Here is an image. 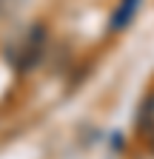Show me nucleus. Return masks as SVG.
Wrapping results in <instances>:
<instances>
[{
	"instance_id": "f257e3e1",
	"label": "nucleus",
	"mask_w": 154,
	"mask_h": 159,
	"mask_svg": "<svg viewBox=\"0 0 154 159\" xmlns=\"http://www.w3.org/2000/svg\"><path fill=\"white\" fill-rule=\"evenodd\" d=\"M43 46H46V31H43L40 26H34V29L26 34L23 46H20V60H17V68H20V71H29L37 60H40Z\"/></svg>"
},
{
	"instance_id": "f03ea898",
	"label": "nucleus",
	"mask_w": 154,
	"mask_h": 159,
	"mask_svg": "<svg viewBox=\"0 0 154 159\" xmlns=\"http://www.w3.org/2000/svg\"><path fill=\"white\" fill-rule=\"evenodd\" d=\"M137 125H140V131H143L148 139L154 136V94L146 97V102H143V108H140V116H137Z\"/></svg>"
},
{
	"instance_id": "7ed1b4c3",
	"label": "nucleus",
	"mask_w": 154,
	"mask_h": 159,
	"mask_svg": "<svg viewBox=\"0 0 154 159\" xmlns=\"http://www.w3.org/2000/svg\"><path fill=\"white\" fill-rule=\"evenodd\" d=\"M137 3H140V0H120V9L114 11V17H111V29H126L128 20L134 17Z\"/></svg>"
},
{
	"instance_id": "20e7f679",
	"label": "nucleus",
	"mask_w": 154,
	"mask_h": 159,
	"mask_svg": "<svg viewBox=\"0 0 154 159\" xmlns=\"http://www.w3.org/2000/svg\"><path fill=\"white\" fill-rule=\"evenodd\" d=\"M14 6H17V0H0V14H9Z\"/></svg>"
},
{
	"instance_id": "39448f33",
	"label": "nucleus",
	"mask_w": 154,
	"mask_h": 159,
	"mask_svg": "<svg viewBox=\"0 0 154 159\" xmlns=\"http://www.w3.org/2000/svg\"><path fill=\"white\" fill-rule=\"evenodd\" d=\"M151 145H154V136H151Z\"/></svg>"
}]
</instances>
